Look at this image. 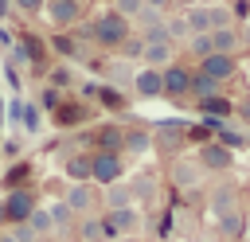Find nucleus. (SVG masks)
Instances as JSON below:
<instances>
[{"label": "nucleus", "instance_id": "412c9836", "mask_svg": "<svg viewBox=\"0 0 250 242\" xmlns=\"http://www.w3.org/2000/svg\"><path fill=\"white\" fill-rule=\"evenodd\" d=\"M102 199H105V211H117V207H133V191H129V183H121V180H117V183H109Z\"/></svg>", "mask_w": 250, "mask_h": 242}, {"label": "nucleus", "instance_id": "864d4df0", "mask_svg": "<svg viewBox=\"0 0 250 242\" xmlns=\"http://www.w3.org/2000/svg\"><path fill=\"white\" fill-rule=\"evenodd\" d=\"M35 242H51V238H35Z\"/></svg>", "mask_w": 250, "mask_h": 242}, {"label": "nucleus", "instance_id": "a19ab883", "mask_svg": "<svg viewBox=\"0 0 250 242\" xmlns=\"http://www.w3.org/2000/svg\"><path fill=\"white\" fill-rule=\"evenodd\" d=\"M4 82H8V90L20 94V90H23V70H16L12 62H4Z\"/></svg>", "mask_w": 250, "mask_h": 242}, {"label": "nucleus", "instance_id": "c03bdc74", "mask_svg": "<svg viewBox=\"0 0 250 242\" xmlns=\"http://www.w3.org/2000/svg\"><path fill=\"white\" fill-rule=\"evenodd\" d=\"M215 27H230V12L227 8H211V31Z\"/></svg>", "mask_w": 250, "mask_h": 242}, {"label": "nucleus", "instance_id": "3c124183", "mask_svg": "<svg viewBox=\"0 0 250 242\" xmlns=\"http://www.w3.org/2000/svg\"><path fill=\"white\" fill-rule=\"evenodd\" d=\"M8 226V215H4V199H0V230Z\"/></svg>", "mask_w": 250, "mask_h": 242}, {"label": "nucleus", "instance_id": "5fc2aeb1", "mask_svg": "<svg viewBox=\"0 0 250 242\" xmlns=\"http://www.w3.org/2000/svg\"><path fill=\"white\" fill-rule=\"evenodd\" d=\"M47 4H51V0H47Z\"/></svg>", "mask_w": 250, "mask_h": 242}, {"label": "nucleus", "instance_id": "393cba45", "mask_svg": "<svg viewBox=\"0 0 250 242\" xmlns=\"http://www.w3.org/2000/svg\"><path fill=\"white\" fill-rule=\"evenodd\" d=\"M94 98H98V105H105V109H129V98H125L117 86H98Z\"/></svg>", "mask_w": 250, "mask_h": 242}, {"label": "nucleus", "instance_id": "9b49d317", "mask_svg": "<svg viewBox=\"0 0 250 242\" xmlns=\"http://www.w3.org/2000/svg\"><path fill=\"white\" fill-rule=\"evenodd\" d=\"M62 203H66L74 215H90V211L98 207V191H94V183H70V191L62 195Z\"/></svg>", "mask_w": 250, "mask_h": 242}, {"label": "nucleus", "instance_id": "a878e982", "mask_svg": "<svg viewBox=\"0 0 250 242\" xmlns=\"http://www.w3.org/2000/svg\"><path fill=\"white\" fill-rule=\"evenodd\" d=\"M27 226L35 230V238H51V234H55V226H51V211H47V207H35V211L27 215Z\"/></svg>", "mask_w": 250, "mask_h": 242}, {"label": "nucleus", "instance_id": "c85d7f7f", "mask_svg": "<svg viewBox=\"0 0 250 242\" xmlns=\"http://www.w3.org/2000/svg\"><path fill=\"white\" fill-rule=\"evenodd\" d=\"M78 234H82V242H105V230H102V219H94V215H86V219H82V226H78Z\"/></svg>", "mask_w": 250, "mask_h": 242}, {"label": "nucleus", "instance_id": "2eb2a0df", "mask_svg": "<svg viewBox=\"0 0 250 242\" xmlns=\"http://www.w3.org/2000/svg\"><path fill=\"white\" fill-rule=\"evenodd\" d=\"M121 141H125L121 125H102L94 133V152H121Z\"/></svg>", "mask_w": 250, "mask_h": 242}, {"label": "nucleus", "instance_id": "9d476101", "mask_svg": "<svg viewBox=\"0 0 250 242\" xmlns=\"http://www.w3.org/2000/svg\"><path fill=\"white\" fill-rule=\"evenodd\" d=\"M90 117V105H82V101H70V98H62L55 109H51V121L59 125V129H70V125H82Z\"/></svg>", "mask_w": 250, "mask_h": 242}, {"label": "nucleus", "instance_id": "a211bd4d", "mask_svg": "<svg viewBox=\"0 0 250 242\" xmlns=\"http://www.w3.org/2000/svg\"><path fill=\"white\" fill-rule=\"evenodd\" d=\"M172 180H176V187H195L203 180V168L195 160H176L172 164Z\"/></svg>", "mask_w": 250, "mask_h": 242}, {"label": "nucleus", "instance_id": "de8ad7c7", "mask_svg": "<svg viewBox=\"0 0 250 242\" xmlns=\"http://www.w3.org/2000/svg\"><path fill=\"white\" fill-rule=\"evenodd\" d=\"M12 39H16V35H12V31H8V27H0V47H4V51H8V47H12Z\"/></svg>", "mask_w": 250, "mask_h": 242}, {"label": "nucleus", "instance_id": "a18cd8bd", "mask_svg": "<svg viewBox=\"0 0 250 242\" xmlns=\"http://www.w3.org/2000/svg\"><path fill=\"white\" fill-rule=\"evenodd\" d=\"M4 156H8V160L20 156V137H8V141H4Z\"/></svg>", "mask_w": 250, "mask_h": 242}, {"label": "nucleus", "instance_id": "0eeeda50", "mask_svg": "<svg viewBox=\"0 0 250 242\" xmlns=\"http://www.w3.org/2000/svg\"><path fill=\"white\" fill-rule=\"evenodd\" d=\"M137 211L133 207H117V211H105L102 215V230H105V238H121V234H133L137 230Z\"/></svg>", "mask_w": 250, "mask_h": 242}, {"label": "nucleus", "instance_id": "20e7f679", "mask_svg": "<svg viewBox=\"0 0 250 242\" xmlns=\"http://www.w3.org/2000/svg\"><path fill=\"white\" fill-rule=\"evenodd\" d=\"M43 12H47V20H51L55 31H70L74 23H82V12L86 8H82V0H51Z\"/></svg>", "mask_w": 250, "mask_h": 242}, {"label": "nucleus", "instance_id": "37998d69", "mask_svg": "<svg viewBox=\"0 0 250 242\" xmlns=\"http://www.w3.org/2000/svg\"><path fill=\"white\" fill-rule=\"evenodd\" d=\"M8 234H12L16 242H35V230H31L27 222H12V226H8Z\"/></svg>", "mask_w": 250, "mask_h": 242}, {"label": "nucleus", "instance_id": "58836bf2", "mask_svg": "<svg viewBox=\"0 0 250 242\" xmlns=\"http://www.w3.org/2000/svg\"><path fill=\"white\" fill-rule=\"evenodd\" d=\"M141 8H145V0H113V12H121L125 20H137Z\"/></svg>", "mask_w": 250, "mask_h": 242}, {"label": "nucleus", "instance_id": "ddd939ff", "mask_svg": "<svg viewBox=\"0 0 250 242\" xmlns=\"http://www.w3.org/2000/svg\"><path fill=\"white\" fill-rule=\"evenodd\" d=\"M47 51H55L59 59H82V39L70 35V31H55L47 39Z\"/></svg>", "mask_w": 250, "mask_h": 242}, {"label": "nucleus", "instance_id": "f257e3e1", "mask_svg": "<svg viewBox=\"0 0 250 242\" xmlns=\"http://www.w3.org/2000/svg\"><path fill=\"white\" fill-rule=\"evenodd\" d=\"M74 35L78 39H90V43H98V47H105V51H117L129 35H133V23L121 16V12H102V16H94L90 23H74Z\"/></svg>", "mask_w": 250, "mask_h": 242}, {"label": "nucleus", "instance_id": "6ab92c4d", "mask_svg": "<svg viewBox=\"0 0 250 242\" xmlns=\"http://www.w3.org/2000/svg\"><path fill=\"white\" fill-rule=\"evenodd\" d=\"M211 51L234 55V51H238V31H234V27H215V31H211Z\"/></svg>", "mask_w": 250, "mask_h": 242}, {"label": "nucleus", "instance_id": "ea45409f", "mask_svg": "<svg viewBox=\"0 0 250 242\" xmlns=\"http://www.w3.org/2000/svg\"><path fill=\"white\" fill-rule=\"evenodd\" d=\"M125 82H133V70H129L125 62H113V70H109V86H125Z\"/></svg>", "mask_w": 250, "mask_h": 242}, {"label": "nucleus", "instance_id": "39448f33", "mask_svg": "<svg viewBox=\"0 0 250 242\" xmlns=\"http://www.w3.org/2000/svg\"><path fill=\"white\" fill-rule=\"evenodd\" d=\"M160 82H164V98H168V101H184L188 90H191V70L180 66V62H168V66L160 70Z\"/></svg>", "mask_w": 250, "mask_h": 242}, {"label": "nucleus", "instance_id": "cd10ccee", "mask_svg": "<svg viewBox=\"0 0 250 242\" xmlns=\"http://www.w3.org/2000/svg\"><path fill=\"white\" fill-rule=\"evenodd\" d=\"M39 125H43V109H39L35 101H23V117H20V129H23V133H39Z\"/></svg>", "mask_w": 250, "mask_h": 242}, {"label": "nucleus", "instance_id": "79ce46f5", "mask_svg": "<svg viewBox=\"0 0 250 242\" xmlns=\"http://www.w3.org/2000/svg\"><path fill=\"white\" fill-rule=\"evenodd\" d=\"M20 117H23V98L16 94V98L8 101V125H12V129H20Z\"/></svg>", "mask_w": 250, "mask_h": 242}, {"label": "nucleus", "instance_id": "f3484780", "mask_svg": "<svg viewBox=\"0 0 250 242\" xmlns=\"http://www.w3.org/2000/svg\"><path fill=\"white\" fill-rule=\"evenodd\" d=\"M148 148H152V133H148V129H125L121 152H129V156H145Z\"/></svg>", "mask_w": 250, "mask_h": 242}, {"label": "nucleus", "instance_id": "473e14b6", "mask_svg": "<svg viewBox=\"0 0 250 242\" xmlns=\"http://www.w3.org/2000/svg\"><path fill=\"white\" fill-rule=\"evenodd\" d=\"M47 8V0H12V12H20V16H39Z\"/></svg>", "mask_w": 250, "mask_h": 242}, {"label": "nucleus", "instance_id": "5701e85b", "mask_svg": "<svg viewBox=\"0 0 250 242\" xmlns=\"http://www.w3.org/2000/svg\"><path fill=\"white\" fill-rule=\"evenodd\" d=\"M184 23H188L191 35H207V31H211V8H188Z\"/></svg>", "mask_w": 250, "mask_h": 242}, {"label": "nucleus", "instance_id": "dca6fc26", "mask_svg": "<svg viewBox=\"0 0 250 242\" xmlns=\"http://www.w3.org/2000/svg\"><path fill=\"white\" fill-rule=\"evenodd\" d=\"M62 172L70 183H90V152H74L62 160Z\"/></svg>", "mask_w": 250, "mask_h": 242}, {"label": "nucleus", "instance_id": "f8f14e48", "mask_svg": "<svg viewBox=\"0 0 250 242\" xmlns=\"http://www.w3.org/2000/svg\"><path fill=\"white\" fill-rule=\"evenodd\" d=\"M141 62H145V66H156V70H164L168 62H176V43H172V39L145 43V51H141Z\"/></svg>", "mask_w": 250, "mask_h": 242}, {"label": "nucleus", "instance_id": "72a5a7b5", "mask_svg": "<svg viewBox=\"0 0 250 242\" xmlns=\"http://www.w3.org/2000/svg\"><path fill=\"white\" fill-rule=\"evenodd\" d=\"M117 51H121L125 59H141V51H145V39H141V35H129V39L117 47Z\"/></svg>", "mask_w": 250, "mask_h": 242}, {"label": "nucleus", "instance_id": "e433bc0d", "mask_svg": "<svg viewBox=\"0 0 250 242\" xmlns=\"http://www.w3.org/2000/svg\"><path fill=\"white\" fill-rule=\"evenodd\" d=\"M211 207H215V215H227V211H234V195H230V191L223 187V191H215Z\"/></svg>", "mask_w": 250, "mask_h": 242}, {"label": "nucleus", "instance_id": "c756f323", "mask_svg": "<svg viewBox=\"0 0 250 242\" xmlns=\"http://www.w3.org/2000/svg\"><path fill=\"white\" fill-rule=\"evenodd\" d=\"M188 51H191L195 62H199L203 55H211V31H207V35H188Z\"/></svg>", "mask_w": 250, "mask_h": 242}, {"label": "nucleus", "instance_id": "49530a36", "mask_svg": "<svg viewBox=\"0 0 250 242\" xmlns=\"http://www.w3.org/2000/svg\"><path fill=\"white\" fill-rule=\"evenodd\" d=\"M12 16H16V12H12V0H0V23L12 20Z\"/></svg>", "mask_w": 250, "mask_h": 242}, {"label": "nucleus", "instance_id": "f704fd0d", "mask_svg": "<svg viewBox=\"0 0 250 242\" xmlns=\"http://www.w3.org/2000/svg\"><path fill=\"white\" fill-rule=\"evenodd\" d=\"M70 82H74V74H70L66 66H55V70H51V78H47V86H55V90H66Z\"/></svg>", "mask_w": 250, "mask_h": 242}, {"label": "nucleus", "instance_id": "2f4dec72", "mask_svg": "<svg viewBox=\"0 0 250 242\" xmlns=\"http://www.w3.org/2000/svg\"><path fill=\"white\" fill-rule=\"evenodd\" d=\"M152 187H156V183H152V176H137V180L129 183L133 199H148V195H152Z\"/></svg>", "mask_w": 250, "mask_h": 242}, {"label": "nucleus", "instance_id": "b1692460", "mask_svg": "<svg viewBox=\"0 0 250 242\" xmlns=\"http://www.w3.org/2000/svg\"><path fill=\"white\" fill-rule=\"evenodd\" d=\"M219 86L223 82H215V78H207V74H199V70H191V90H188V98H211V94H219Z\"/></svg>", "mask_w": 250, "mask_h": 242}, {"label": "nucleus", "instance_id": "f03ea898", "mask_svg": "<svg viewBox=\"0 0 250 242\" xmlns=\"http://www.w3.org/2000/svg\"><path fill=\"white\" fill-rule=\"evenodd\" d=\"M125 176V152H90V183L109 187Z\"/></svg>", "mask_w": 250, "mask_h": 242}, {"label": "nucleus", "instance_id": "bb28decb", "mask_svg": "<svg viewBox=\"0 0 250 242\" xmlns=\"http://www.w3.org/2000/svg\"><path fill=\"white\" fill-rule=\"evenodd\" d=\"M47 211H51V226H55V230H70V226H74V219H78L62 199H59V203H51Z\"/></svg>", "mask_w": 250, "mask_h": 242}, {"label": "nucleus", "instance_id": "6e6552de", "mask_svg": "<svg viewBox=\"0 0 250 242\" xmlns=\"http://www.w3.org/2000/svg\"><path fill=\"white\" fill-rule=\"evenodd\" d=\"M199 74H207V78H215V82H227V78H234V70H238V62H234V55H219V51H211V55H203L199 59V66H195Z\"/></svg>", "mask_w": 250, "mask_h": 242}, {"label": "nucleus", "instance_id": "1a4fd4ad", "mask_svg": "<svg viewBox=\"0 0 250 242\" xmlns=\"http://www.w3.org/2000/svg\"><path fill=\"white\" fill-rule=\"evenodd\" d=\"M133 94L137 98H145V101H152V98H164V82H160V70L156 66H141L137 74H133Z\"/></svg>", "mask_w": 250, "mask_h": 242}, {"label": "nucleus", "instance_id": "7c9ffc66", "mask_svg": "<svg viewBox=\"0 0 250 242\" xmlns=\"http://www.w3.org/2000/svg\"><path fill=\"white\" fill-rule=\"evenodd\" d=\"M164 31H168V39H172V43H180V39H188V35H191V31H188V23H184V16L164 20Z\"/></svg>", "mask_w": 250, "mask_h": 242}, {"label": "nucleus", "instance_id": "c9c22d12", "mask_svg": "<svg viewBox=\"0 0 250 242\" xmlns=\"http://www.w3.org/2000/svg\"><path fill=\"white\" fill-rule=\"evenodd\" d=\"M59 101H62V94H59L55 86H43V90H39V101H35V105H39V109H55Z\"/></svg>", "mask_w": 250, "mask_h": 242}, {"label": "nucleus", "instance_id": "603ef678", "mask_svg": "<svg viewBox=\"0 0 250 242\" xmlns=\"http://www.w3.org/2000/svg\"><path fill=\"white\" fill-rule=\"evenodd\" d=\"M0 242H16V238H12V234H0Z\"/></svg>", "mask_w": 250, "mask_h": 242}, {"label": "nucleus", "instance_id": "4468645a", "mask_svg": "<svg viewBox=\"0 0 250 242\" xmlns=\"http://www.w3.org/2000/svg\"><path fill=\"white\" fill-rule=\"evenodd\" d=\"M16 39L27 47V59H31V70H43L47 66V39H39L35 31H16Z\"/></svg>", "mask_w": 250, "mask_h": 242}, {"label": "nucleus", "instance_id": "4c0bfd02", "mask_svg": "<svg viewBox=\"0 0 250 242\" xmlns=\"http://www.w3.org/2000/svg\"><path fill=\"white\" fill-rule=\"evenodd\" d=\"M219 226H223V234H238L242 230V215L238 211H227V215H219Z\"/></svg>", "mask_w": 250, "mask_h": 242}, {"label": "nucleus", "instance_id": "4be33fe9", "mask_svg": "<svg viewBox=\"0 0 250 242\" xmlns=\"http://www.w3.org/2000/svg\"><path fill=\"white\" fill-rule=\"evenodd\" d=\"M27 180H31V164H27V160H12V168L4 172V191L27 187Z\"/></svg>", "mask_w": 250, "mask_h": 242}, {"label": "nucleus", "instance_id": "09e8293b", "mask_svg": "<svg viewBox=\"0 0 250 242\" xmlns=\"http://www.w3.org/2000/svg\"><path fill=\"white\" fill-rule=\"evenodd\" d=\"M234 113H238V117H242V121H250V98H246V101H242V105H234Z\"/></svg>", "mask_w": 250, "mask_h": 242}, {"label": "nucleus", "instance_id": "423d86ee", "mask_svg": "<svg viewBox=\"0 0 250 242\" xmlns=\"http://www.w3.org/2000/svg\"><path fill=\"white\" fill-rule=\"evenodd\" d=\"M203 172H227L230 164H234V152L227 148V144H219V141H207V144H199V160H195Z\"/></svg>", "mask_w": 250, "mask_h": 242}, {"label": "nucleus", "instance_id": "8fccbe9b", "mask_svg": "<svg viewBox=\"0 0 250 242\" xmlns=\"http://www.w3.org/2000/svg\"><path fill=\"white\" fill-rule=\"evenodd\" d=\"M168 4H172V0H145V8H156V12H164Z\"/></svg>", "mask_w": 250, "mask_h": 242}, {"label": "nucleus", "instance_id": "aec40b11", "mask_svg": "<svg viewBox=\"0 0 250 242\" xmlns=\"http://www.w3.org/2000/svg\"><path fill=\"white\" fill-rule=\"evenodd\" d=\"M199 113H203V117H219V121H223V117H230V113H234V105H230L223 94H211V98H199Z\"/></svg>", "mask_w": 250, "mask_h": 242}, {"label": "nucleus", "instance_id": "7ed1b4c3", "mask_svg": "<svg viewBox=\"0 0 250 242\" xmlns=\"http://www.w3.org/2000/svg\"><path fill=\"white\" fill-rule=\"evenodd\" d=\"M39 207V199H35V191L31 187H12L8 195H4V215H8V226L12 222H27V215Z\"/></svg>", "mask_w": 250, "mask_h": 242}]
</instances>
